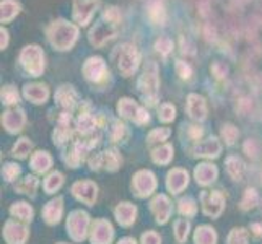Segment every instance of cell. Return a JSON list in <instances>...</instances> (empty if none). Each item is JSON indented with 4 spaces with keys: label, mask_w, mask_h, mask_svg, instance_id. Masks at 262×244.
I'll return each instance as SVG.
<instances>
[{
    "label": "cell",
    "mask_w": 262,
    "mask_h": 244,
    "mask_svg": "<svg viewBox=\"0 0 262 244\" xmlns=\"http://www.w3.org/2000/svg\"><path fill=\"white\" fill-rule=\"evenodd\" d=\"M122 20V13L119 7L107 5L99 20L92 26V30L88 31V41L95 48H103L107 41L114 39L117 33H119V26Z\"/></svg>",
    "instance_id": "1"
},
{
    "label": "cell",
    "mask_w": 262,
    "mask_h": 244,
    "mask_svg": "<svg viewBox=\"0 0 262 244\" xmlns=\"http://www.w3.org/2000/svg\"><path fill=\"white\" fill-rule=\"evenodd\" d=\"M80 36V26L72 23L66 18L52 20L46 28V38L56 51H70L75 46Z\"/></svg>",
    "instance_id": "2"
},
{
    "label": "cell",
    "mask_w": 262,
    "mask_h": 244,
    "mask_svg": "<svg viewBox=\"0 0 262 244\" xmlns=\"http://www.w3.org/2000/svg\"><path fill=\"white\" fill-rule=\"evenodd\" d=\"M113 57L116 60V65L124 77H130L135 74V70L140 65V52L139 49L130 42H122L119 44L114 52Z\"/></svg>",
    "instance_id": "3"
},
{
    "label": "cell",
    "mask_w": 262,
    "mask_h": 244,
    "mask_svg": "<svg viewBox=\"0 0 262 244\" xmlns=\"http://www.w3.org/2000/svg\"><path fill=\"white\" fill-rule=\"evenodd\" d=\"M18 62L31 77H38L46 67V56H44V51L38 44H28L21 49Z\"/></svg>",
    "instance_id": "4"
},
{
    "label": "cell",
    "mask_w": 262,
    "mask_h": 244,
    "mask_svg": "<svg viewBox=\"0 0 262 244\" xmlns=\"http://www.w3.org/2000/svg\"><path fill=\"white\" fill-rule=\"evenodd\" d=\"M101 7V0H72V20L75 25L88 26Z\"/></svg>",
    "instance_id": "5"
},
{
    "label": "cell",
    "mask_w": 262,
    "mask_h": 244,
    "mask_svg": "<svg viewBox=\"0 0 262 244\" xmlns=\"http://www.w3.org/2000/svg\"><path fill=\"white\" fill-rule=\"evenodd\" d=\"M139 90L143 96L155 98L158 92V70L157 65L150 62V64L143 69V74L139 80Z\"/></svg>",
    "instance_id": "6"
},
{
    "label": "cell",
    "mask_w": 262,
    "mask_h": 244,
    "mask_svg": "<svg viewBox=\"0 0 262 244\" xmlns=\"http://www.w3.org/2000/svg\"><path fill=\"white\" fill-rule=\"evenodd\" d=\"M82 72L88 81H99L106 77V62L101 56H92L85 60Z\"/></svg>",
    "instance_id": "7"
},
{
    "label": "cell",
    "mask_w": 262,
    "mask_h": 244,
    "mask_svg": "<svg viewBox=\"0 0 262 244\" xmlns=\"http://www.w3.org/2000/svg\"><path fill=\"white\" fill-rule=\"evenodd\" d=\"M147 18L151 25L155 26H163L168 20V13H166V8L165 4L161 0H153L147 5Z\"/></svg>",
    "instance_id": "8"
},
{
    "label": "cell",
    "mask_w": 262,
    "mask_h": 244,
    "mask_svg": "<svg viewBox=\"0 0 262 244\" xmlns=\"http://www.w3.org/2000/svg\"><path fill=\"white\" fill-rule=\"evenodd\" d=\"M21 12V4L18 0H2L0 2V21L2 26L13 21Z\"/></svg>",
    "instance_id": "9"
},
{
    "label": "cell",
    "mask_w": 262,
    "mask_h": 244,
    "mask_svg": "<svg viewBox=\"0 0 262 244\" xmlns=\"http://www.w3.org/2000/svg\"><path fill=\"white\" fill-rule=\"evenodd\" d=\"M25 96L31 99L33 103H44L49 96V90L46 85H41V83H31V85H26L25 86Z\"/></svg>",
    "instance_id": "10"
},
{
    "label": "cell",
    "mask_w": 262,
    "mask_h": 244,
    "mask_svg": "<svg viewBox=\"0 0 262 244\" xmlns=\"http://www.w3.org/2000/svg\"><path fill=\"white\" fill-rule=\"evenodd\" d=\"M119 113L124 114V116H127V117H130V119H140V117H143V119L148 121V116L143 113L140 107L135 104L132 99H129V98H122L121 101H119Z\"/></svg>",
    "instance_id": "11"
},
{
    "label": "cell",
    "mask_w": 262,
    "mask_h": 244,
    "mask_svg": "<svg viewBox=\"0 0 262 244\" xmlns=\"http://www.w3.org/2000/svg\"><path fill=\"white\" fill-rule=\"evenodd\" d=\"M187 111L192 117H195V119H204L205 113H207L204 98L199 96V95H189V98H187Z\"/></svg>",
    "instance_id": "12"
},
{
    "label": "cell",
    "mask_w": 262,
    "mask_h": 244,
    "mask_svg": "<svg viewBox=\"0 0 262 244\" xmlns=\"http://www.w3.org/2000/svg\"><path fill=\"white\" fill-rule=\"evenodd\" d=\"M56 99H57V101H59L62 106L72 107V106H74V104L77 103V93H75L74 86H70V85L60 86V88L57 90Z\"/></svg>",
    "instance_id": "13"
},
{
    "label": "cell",
    "mask_w": 262,
    "mask_h": 244,
    "mask_svg": "<svg viewBox=\"0 0 262 244\" xmlns=\"http://www.w3.org/2000/svg\"><path fill=\"white\" fill-rule=\"evenodd\" d=\"M174 49V42L168 36H160V38L155 41V51L160 54L161 57H168Z\"/></svg>",
    "instance_id": "14"
},
{
    "label": "cell",
    "mask_w": 262,
    "mask_h": 244,
    "mask_svg": "<svg viewBox=\"0 0 262 244\" xmlns=\"http://www.w3.org/2000/svg\"><path fill=\"white\" fill-rule=\"evenodd\" d=\"M2 101L7 104L18 103V92L13 86H4L2 88Z\"/></svg>",
    "instance_id": "15"
},
{
    "label": "cell",
    "mask_w": 262,
    "mask_h": 244,
    "mask_svg": "<svg viewBox=\"0 0 262 244\" xmlns=\"http://www.w3.org/2000/svg\"><path fill=\"white\" fill-rule=\"evenodd\" d=\"M174 67H176V74H178L181 78H183V80H189V78H191V75H192V69L189 67L184 60H176Z\"/></svg>",
    "instance_id": "16"
},
{
    "label": "cell",
    "mask_w": 262,
    "mask_h": 244,
    "mask_svg": "<svg viewBox=\"0 0 262 244\" xmlns=\"http://www.w3.org/2000/svg\"><path fill=\"white\" fill-rule=\"evenodd\" d=\"M160 117L163 121L174 119V107L169 106V104H163V106H161V114H160Z\"/></svg>",
    "instance_id": "17"
},
{
    "label": "cell",
    "mask_w": 262,
    "mask_h": 244,
    "mask_svg": "<svg viewBox=\"0 0 262 244\" xmlns=\"http://www.w3.org/2000/svg\"><path fill=\"white\" fill-rule=\"evenodd\" d=\"M212 72L215 74V77L223 78L225 74H227V67H225L223 64H220V62H215V64L212 65Z\"/></svg>",
    "instance_id": "18"
},
{
    "label": "cell",
    "mask_w": 262,
    "mask_h": 244,
    "mask_svg": "<svg viewBox=\"0 0 262 244\" xmlns=\"http://www.w3.org/2000/svg\"><path fill=\"white\" fill-rule=\"evenodd\" d=\"M8 36H10V34H8V31H7V28H4V26H2V28H0V49H7V46H8Z\"/></svg>",
    "instance_id": "19"
}]
</instances>
